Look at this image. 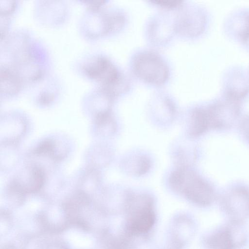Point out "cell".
Instances as JSON below:
<instances>
[{"label":"cell","mask_w":249,"mask_h":249,"mask_svg":"<svg viewBox=\"0 0 249 249\" xmlns=\"http://www.w3.org/2000/svg\"><path fill=\"white\" fill-rule=\"evenodd\" d=\"M124 234L130 239L144 236L153 230L156 214L153 198L146 194H128L124 202Z\"/></svg>","instance_id":"1"},{"label":"cell","mask_w":249,"mask_h":249,"mask_svg":"<svg viewBox=\"0 0 249 249\" xmlns=\"http://www.w3.org/2000/svg\"><path fill=\"white\" fill-rule=\"evenodd\" d=\"M169 183L175 191L198 206H209L215 199L212 187L197 174L188 169L181 168L174 171L170 177Z\"/></svg>","instance_id":"2"},{"label":"cell","mask_w":249,"mask_h":249,"mask_svg":"<svg viewBox=\"0 0 249 249\" xmlns=\"http://www.w3.org/2000/svg\"><path fill=\"white\" fill-rule=\"evenodd\" d=\"M82 73L90 80L101 83L109 92L114 93V88L120 84L121 74L107 58L100 55H90L81 65Z\"/></svg>","instance_id":"3"},{"label":"cell","mask_w":249,"mask_h":249,"mask_svg":"<svg viewBox=\"0 0 249 249\" xmlns=\"http://www.w3.org/2000/svg\"><path fill=\"white\" fill-rule=\"evenodd\" d=\"M134 66L140 77L154 84H162L168 76L167 66L159 56L153 53L139 54L135 59Z\"/></svg>","instance_id":"4"},{"label":"cell","mask_w":249,"mask_h":249,"mask_svg":"<svg viewBox=\"0 0 249 249\" xmlns=\"http://www.w3.org/2000/svg\"><path fill=\"white\" fill-rule=\"evenodd\" d=\"M222 207L231 221L239 224L249 215V191L244 187L231 189L223 196Z\"/></svg>","instance_id":"5"},{"label":"cell","mask_w":249,"mask_h":249,"mask_svg":"<svg viewBox=\"0 0 249 249\" xmlns=\"http://www.w3.org/2000/svg\"><path fill=\"white\" fill-rule=\"evenodd\" d=\"M212 233L205 240V244L209 249H237L245 242V239L233 224Z\"/></svg>","instance_id":"6"},{"label":"cell","mask_w":249,"mask_h":249,"mask_svg":"<svg viewBox=\"0 0 249 249\" xmlns=\"http://www.w3.org/2000/svg\"><path fill=\"white\" fill-rule=\"evenodd\" d=\"M209 128L224 129L231 126L237 117V106L217 103L205 108Z\"/></svg>","instance_id":"7"},{"label":"cell","mask_w":249,"mask_h":249,"mask_svg":"<svg viewBox=\"0 0 249 249\" xmlns=\"http://www.w3.org/2000/svg\"><path fill=\"white\" fill-rule=\"evenodd\" d=\"M193 233V223L186 215L174 218L169 239L163 249H182Z\"/></svg>","instance_id":"8"},{"label":"cell","mask_w":249,"mask_h":249,"mask_svg":"<svg viewBox=\"0 0 249 249\" xmlns=\"http://www.w3.org/2000/svg\"><path fill=\"white\" fill-rule=\"evenodd\" d=\"M1 92L14 95L20 91L23 81L10 67L1 65Z\"/></svg>","instance_id":"9"},{"label":"cell","mask_w":249,"mask_h":249,"mask_svg":"<svg viewBox=\"0 0 249 249\" xmlns=\"http://www.w3.org/2000/svg\"><path fill=\"white\" fill-rule=\"evenodd\" d=\"M209 128L207 117L204 108L195 110L191 117L190 134L192 137H197Z\"/></svg>","instance_id":"10"},{"label":"cell","mask_w":249,"mask_h":249,"mask_svg":"<svg viewBox=\"0 0 249 249\" xmlns=\"http://www.w3.org/2000/svg\"><path fill=\"white\" fill-rule=\"evenodd\" d=\"M130 239L124 234L112 237L109 243L108 249H135L130 241Z\"/></svg>","instance_id":"11"},{"label":"cell","mask_w":249,"mask_h":249,"mask_svg":"<svg viewBox=\"0 0 249 249\" xmlns=\"http://www.w3.org/2000/svg\"><path fill=\"white\" fill-rule=\"evenodd\" d=\"M55 143L50 140L42 142L35 149V153L38 155L54 156Z\"/></svg>","instance_id":"12"},{"label":"cell","mask_w":249,"mask_h":249,"mask_svg":"<svg viewBox=\"0 0 249 249\" xmlns=\"http://www.w3.org/2000/svg\"><path fill=\"white\" fill-rule=\"evenodd\" d=\"M153 2L160 6L167 8H174L181 3V1L177 0H156Z\"/></svg>","instance_id":"13"},{"label":"cell","mask_w":249,"mask_h":249,"mask_svg":"<svg viewBox=\"0 0 249 249\" xmlns=\"http://www.w3.org/2000/svg\"><path fill=\"white\" fill-rule=\"evenodd\" d=\"M241 128L243 134L249 142V117L246 118L242 121Z\"/></svg>","instance_id":"14"}]
</instances>
